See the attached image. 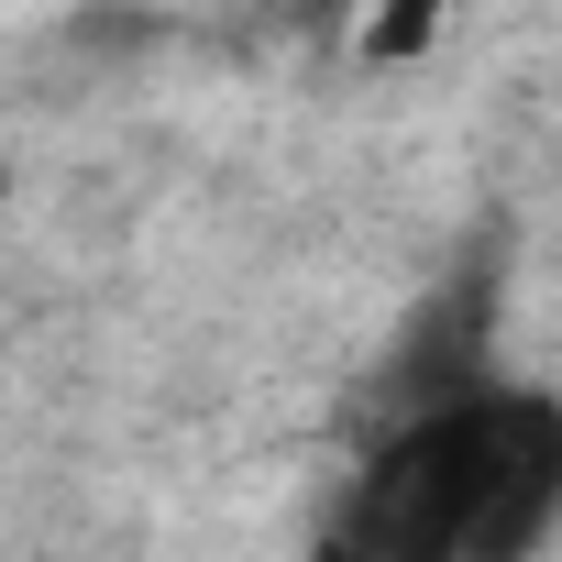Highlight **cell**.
I'll return each mask as SVG.
<instances>
[{"instance_id": "6da1fadb", "label": "cell", "mask_w": 562, "mask_h": 562, "mask_svg": "<svg viewBox=\"0 0 562 562\" xmlns=\"http://www.w3.org/2000/svg\"><path fill=\"white\" fill-rule=\"evenodd\" d=\"M562 518V397L463 375L441 397L386 408L353 496L342 551L364 562H518Z\"/></svg>"}, {"instance_id": "7a4b0ae2", "label": "cell", "mask_w": 562, "mask_h": 562, "mask_svg": "<svg viewBox=\"0 0 562 562\" xmlns=\"http://www.w3.org/2000/svg\"><path fill=\"white\" fill-rule=\"evenodd\" d=\"M430 23H441V0H375V34H364V45H375V56H419Z\"/></svg>"}, {"instance_id": "3957f363", "label": "cell", "mask_w": 562, "mask_h": 562, "mask_svg": "<svg viewBox=\"0 0 562 562\" xmlns=\"http://www.w3.org/2000/svg\"><path fill=\"white\" fill-rule=\"evenodd\" d=\"M265 12H276V23H299V34H331L353 0H265Z\"/></svg>"}]
</instances>
